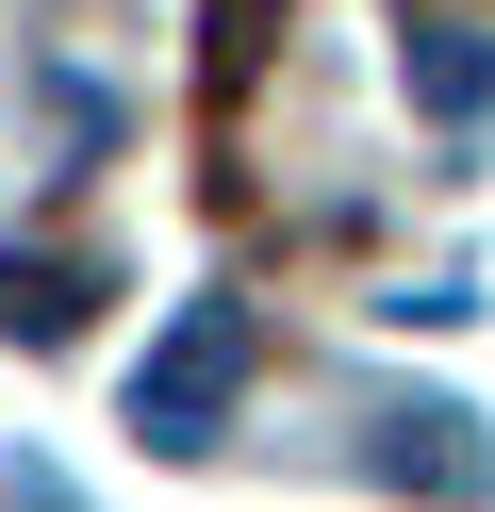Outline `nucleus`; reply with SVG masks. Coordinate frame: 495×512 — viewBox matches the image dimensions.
Returning a JSON list of instances; mask_svg holds the SVG:
<instances>
[{
    "label": "nucleus",
    "mask_w": 495,
    "mask_h": 512,
    "mask_svg": "<svg viewBox=\"0 0 495 512\" xmlns=\"http://www.w3.org/2000/svg\"><path fill=\"white\" fill-rule=\"evenodd\" d=\"M99 314V265H66V248H0V347H66Z\"/></svg>",
    "instance_id": "obj_3"
},
{
    "label": "nucleus",
    "mask_w": 495,
    "mask_h": 512,
    "mask_svg": "<svg viewBox=\"0 0 495 512\" xmlns=\"http://www.w3.org/2000/svg\"><path fill=\"white\" fill-rule=\"evenodd\" d=\"M17 512H83V496H66V463H17Z\"/></svg>",
    "instance_id": "obj_5"
},
{
    "label": "nucleus",
    "mask_w": 495,
    "mask_h": 512,
    "mask_svg": "<svg viewBox=\"0 0 495 512\" xmlns=\"http://www.w3.org/2000/svg\"><path fill=\"white\" fill-rule=\"evenodd\" d=\"M363 479H396V496H429V512H479L495 496V446H479L462 397H396L380 430H363Z\"/></svg>",
    "instance_id": "obj_2"
},
{
    "label": "nucleus",
    "mask_w": 495,
    "mask_h": 512,
    "mask_svg": "<svg viewBox=\"0 0 495 512\" xmlns=\"http://www.w3.org/2000/svg\"><path fill=\"white\" fill-rule=\"evenodd\" d=\"M413 100L446 116V133H462V116H495V34H462V17H429V34H413Z\"/></svg>",
    "instance_id": "obj_4"
},
{
    "label": "nucleus",
    "mask_w": 495,
    "mask_h": 512,
    "mask_svg": "<svg viewBox=\"0 0 495 512\" xmlns=\"http://www.w3.org/2000/svg\"><path fill=\"white\" fill-rule=\"evenodd\" d=\"M231 397H248V298H182V331H165L149 364H132V446L198 463Z\"/></svg>",
    "instance_id": "obj_1"
}]
</instances>
